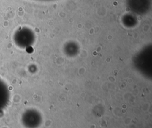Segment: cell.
Instances as JSON below:
<instances>
[{"mask_svg": "<svg viewBox=\"0 0 152 128\" xmlns=\"http://www.w3.org/2000/svg\"><path fill=\"white\" fill-rule=\"evenodd\" d=\"M9 92L5 82L0 79V111L2 110L7 104Z\"/></svg>", "mask_w": 152, "mask_h": 128, "instance_id": "cell-1", "label": "cell"}]
</instances>
